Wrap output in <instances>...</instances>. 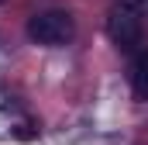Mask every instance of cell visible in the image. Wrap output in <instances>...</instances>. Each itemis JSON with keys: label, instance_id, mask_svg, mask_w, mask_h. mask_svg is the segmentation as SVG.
Here are the masks:
<instances>
[{"label": "cell", "instance_id": "obj_1", "mask_svg": "<svg viewBox=\"0 0 148 145\" xmlns=\"http://www.w3.org/2000/svg\"><path fill=\"white\" fill-rule=\"evenodd\" d=\"M76 35V21L69 10H59V7H48V10H38L28 17V38L35 45L45 48H59V45H69Z\"/></svg>", "mask_w": 148, "mask_h": 145}, {"label": "cell", "instance_id": "obj_2", "mask_svg": "<svg viewBox=\"0 0 148 145\" xmlns=\"http://www.w3.org/2000/svg\"><path fill=\"white\" fill-rule=\"evenodd\" d=\"M107 35L117 48H124V52H138L141 45H145V31H141V17L138 14H131L127 7H110V14H107Z\"/></svg>", "mask_w": 148, "mask_h": 145}, {"label": "cell", "instance_id": "obj_3", "mask_svg": "<svg viewBox=\"0 0 148 145\" xmlns=\"http://www.w3.org/2000/svg\"><path fill=\"white\" fill-rule=\"evenodd\" d=\"M131 90L138 100H148V45L131 55Z\"/></svg>", "mask_w": 148, "mask_h": 145}, {"label": "cell", "instance_id": "obj_4", "mask_svg": "<svg viewBox=\"0 0 148 145\" xmlns=\"http://www.w3.org/2000/svg\"><path fill=\"white\" fill-rule=\"evenodd\" d=\"M121 7H127L138 17H148V0H121Z\"/></svg>", "mask_w": 148, "mask_h": 145}]
</instances>
